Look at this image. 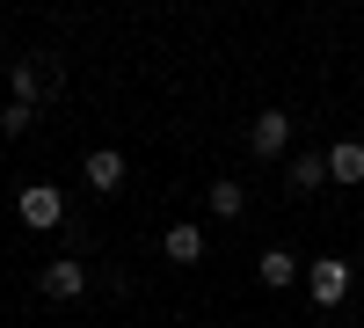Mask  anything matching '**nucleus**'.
<instances>
[{
    "label": "nucleus",
    "mask_w": 364,
    "mask_h": 328,
    "mask_svg": "<svg viewBox=\"0 0 364 328\" xmlns=\"http://www.w3.org/2000/svg\"><path fill=\"white\" fill-rule=\"evenodd\" d=\"M15 212H22V226H29V233H51L58 219H66V197H58L51 183H29V190L15 197Z\"/></svg>",
    "instance_id": "obj_1"
},
{
    "label": "nucleus",
    "mask_w": 364,
    "mask_h": 328,
    "mask_svg": "<svg viewBox=\"0 0 364 328\" xmlns=\"http://www.w3.org/2000/svg\"><path fill=\"white\" fill-rule=\"evenodd\" d=\"M306 285H314V307H343V300H350V263L321 255L314 270H306Z\"/></svg>",
    "instance_id": "obj_2"
},
{
    "label": "nucleus",
    "mask_w": 364,
    "mask_h": 328,
    "mask_svg": "<svg viewBox=\"0 0 364 328\" xmlns=\"http://www.w3.org/2000/svg\"><path fill=\"white\" fill-rule=\"evenodd\" d=\"M44 300H58V307H73V300H87V270L73 255H58L51 270H44Z\"/></svg>",
    "instance_id": "obj_3"
},
{
    "label": "nucleus",
    "mask_w": 364,
    "mask_h": 328,
    "mask_svg": "<svg viewBox=\"0 0 364 328\" xmlns=\"http://www.w3.org/2000/svg\"><path fill=\"white\" fill-rule=\"evenodd\" d=\"M248 146H255L262 161H277L284 146H291V117H284V110H262L255 125H248Z\"/></svg>",
    "instance_id": "obj_4"
},
{
    "label": "nucleus",
    "mask_w": 364,
    "mask_h": 328,
    "mask_svg": "<svg viewBox=\"0 0 364 328\" xmlns=\"http://www.w3.org/2000/svg\"><path fill=\"white\" fill-rule=\"evenodd\" d=\"M80 175H87V190H102V197H109L117 183H124V154H117V146H95V154H87V168H80Z\"/></svg>",
    "instance_id": "obj_5"
},
{
    "label": "nucleus",
    "mask_w": 364,
    "mask_h": 328,
    "mask_svg": "<svg viewBox=\"0 0 364 328\" xmlns=\"http://www.w3.org/2000/svg\"><path fill=\"white\" fill-rule=\"evenodd\" d=\"M328 183H364V139L328 146Z\"/></svg>",
    "instance_id": "obj_6"
},
{
    "label": "nucleus",
    "mask_w": 364,
    "mask_h": 328,
    "mask_svg": "<svg viewBox=\"0 0 364 328\" xmlns=\"http://www.w3.org/2000/svg\"><path fill=\"white\" fill-rule=\"evenodd\" d=\"M284 183H291L299 197L321 190V183H328V154H291V161H284Z\"/></svg>",
    "instance_id": "obj_7"
},
{
    "label": "nucleus",
    "mask_w": 364,
    "mask_h": 328,
    "mask_svg": "<svg viewBox=\"0 0 364 328\" xmlns=\"http://www.w3.org/2000/svg\"><path fill=\"white\" fill-rule=\"evenodd\" d=\"M161 248H168V263H204V226H190V219L168 226V233H161Z\"/></svg>",
    "instance_id": "obj_8"
},
{
    "label": "nucleus",
    "mask_w": 364,
    "mask_h": 328,
    "mask_svg": "<svg viewBox=\"0 0 364 328\" xmlns=\"http://www.w3.org/2000/svg\"><path fill=\"white\" fill-rule=\"evenodd\" d=\"M211 212H219V219H240V212H248V190H240L233 175H219V183H211Z\"/></svg>",
    "instance_id": "obj_9"
},
{
    "label": "nucleus",
    "mask_w": 364,
    "mask_h": 328,
    "mask_svg": "<svg viewBox=\"0 0 364 328\" xmlns=\"http://www.w3.org/2000/svg\"><path fill=\"white\" fill-rule=\"evenodd\" d=\"M291 277H299V263H291L284 248H262V285H269V292H284Z\"/></svg>",
    "instance_id": "obj_10"
},
{
    "label": "nucleus",
    "mask_w": 364,
    "mask_h": 328,
    "mask_svg": "<svg viewBox=\"0 0 364 328\" xmlns=\"http://www.w3.org/2000/svg\"><path fill=\"white\" fill-rule=\"evenodd\" d=\"M29 125H37V110H29V102H8V110H0V132H8V139H22Z\"/></svg>",
    "instance_id": "obj_11"
}]
</instances>
